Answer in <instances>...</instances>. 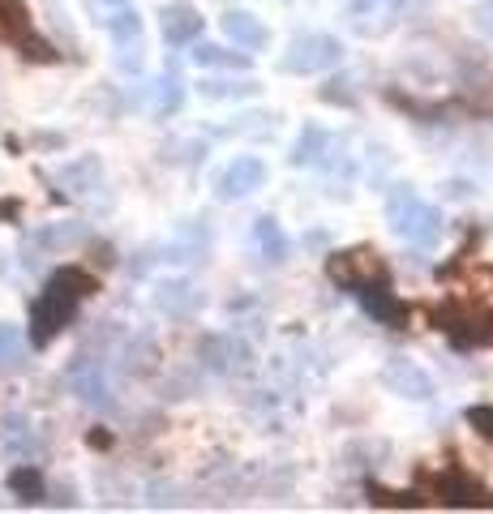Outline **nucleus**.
I'll return each instance as SVG.
<instances>
[{"mask_svg":"<svg viewBox=\"0 0 493 514\" xmlns=\"http://www.w3.org/2000/svg\"><path fill=\"white\" fill-rule=\"evenodd\" d=\"M95 287H99L95 275H86V270H78V266L56 270V275L48 279V287H43V296L35 300V309H31V343L48 347L73 317H78V305L95 292Z\"/></svg>","mask_w":493,"mask_h":514,"instance_id":"1","label":"nucleus"},{"mask_svg":"<svg viewBox=\"0 0 493 514\" xmlns=\"http://www.w3.org/2000/svg\"><path fill=\"white\" fill-rule=\"evenodd\" d=\"M386 219H391L395 236H403L416 249L438 245V236H442V215L429 202L416 198L412 185H399L391 198H386Z\"/></svg>","mask_w":493,"mask_h":514,"instance_id":"2","label":"nucleus"},{"mask_svg":"<svg viewBox=\"0 0 493 514\" xmlns=\"http://www.w3.org/2000/svg\"><path fill=\"white\" fill-rule=\"evenodd\" d=\"M343 60V43L335 35H322V30H313V35H296L292 48L283 52V73H326L335 69Z\"/></svg>","mask_w":493,"mask_h":514,"instance_id":"3","label":"nucleus"},{"mask_svg":"<svg viewBox=\"0 0 493 514\" xmlns=\"http://www.w3.org/2000/svg\"><path fill=\"white\" fill-rule=\"evenodd\" d=\"M326 275L339 287H369V283H386V262L373 249H348L326 262Z\"/></svg>","mask_w":493,"mask_h":514,"instance_id":"4","label":"nucleus"},{"mask_svg":"<svg viewBox=\"0 0 493 514\" xmlns=\"http://www.w3.org/2000/svg\"><path fill=\"white\" fill-rule=\"evenodd\" d=\"M262 185H266V163L253 159V155L232 159L228 168L215 176V193H219L223 202H241V198H249V193L262 189Z\"/></svg>","mask_w":493,"mask_h":514,"instance_id":"5","label":"nucleus"},{"mask_svg":"<svg viewBox=\"0 0 493 514\" xmlns=\"http://www.w3.org/2000/svg\"><path fill=\"white\" fill-rule=\"evenodd\" d=\"M382 382H386V390H395V395H403V399H416V403L433 399V382H429V373L416 365V360H403V356L386 360Z\"/></svg>","mask_w":493,"mask_h":514,"instance_id":"6","label":"nucleus"},{"mask_svg":"<svg viewBox=\"0 0 493 514\" xmlns=\"http://www.w3.org/2000/svg\"><path fill=\"white\" fill-rule=\"evenodd\" d=\"M223 26V35H228L236 48H245V52H262V48H271V30H266L262 18H253L249 9H228L219 18Z\"/></svg>","mask_w":493,"mask_h":514,"instance_id":"7","label":"nucleus"},{"mask_svg":"<svg viewBox=\"0 0 493 514\" xmlns=\"http://www.w3.org/2000/svg\"><path fill=\"white\" fill-rule=\"evenodd\" d=\"M202 365L215 373H241L249 365V343L236 335H206L202 339Z\"/></svg>","mask_w":493,"mask_h":514,"instance_id":"8","label":"nucleus"},{"mask_svg":"<svg viewBox=\"0 0 493 514\" xmlns=\"http://www.w3.org/2000/svg\"><path fill=\"white\" fill-rule=\"evenodd\" d=\"M159 30H163V39L172 43V48H185V43H193L202 35V18H198V9L193 5H163L159 13Z\"/></svg>","mask_w":493,"mask_h":514,"instance_id":"9","label":"nucleus"},{"mask_svg":"<svg viewBox=\"0 0 493 514\" xmlns=\"http://www.w3.org/2000/svg\"><path fill=\"white\" fill-rule=\"evenodd\" d=\"M69 382H73V395L91 407H112V390H108V377L95 360H78V365L69 369Z\"/></svg>","mask_w":493,"mask_h":514,"instance_id":"10","label":"nucleus"},{"mask_svg":"<svg viewBox=\"0 0 493 514\" xmlns=\"http://www.w3.org/2000/svg\"><path fill=\"white\" fill-rule=\"evenodd\" d=\"M253 249H258L271 266H279L283 257H288V236H283V228H279V223H275L271 215L253 219Z\"/></svg>","mask_w":493,"mask_h":514,"instance_id":"11","label":"nucleus"},{"mask_svg":"<svg viewBox=\"0 0 493 514\" xmlns=\"http://www.w3.org/2000/svg\"><path fill=\"white\" fill-rule=\"evenodd\" d=\"M361 305H365V313L369 317H378L382 326H403V305L399 300L386 292L382 283H369V287H361Z\"/></svg>","mask_w":493,"mask_h":514,"instance_id":"12","label":"nucleus"},{"mask_svg":"<svg viewBox=\"0 0 493 514\" xmlns=\"http://www.w3.org/2000/svg\"><path fill=\"white\" fill-rule=\"evenodd\" d=\"M335 146H339V138H331V133L318 125H309V129H301V142L292 146V163L296 168H309V163H318L322 155H331Z\"/></svg>","mask_w":493,"mask_h":514,"instance_id":"13","label":"nucleus"},{"mask_svg":"<svg viewBox=\"0 0 493 514\" xmlns=\"http://www.w3.org/2000/svg\"><path fill=\"white\" fill-rule=\"evenodd\" d=\"M193 65H202V69H249V52H228V48H219V43H193V52H189Z\"/></svg>","mask_w":493,"mask_h":514,"instance_id":"14","label":"nucleus"},{"mask_svg":"<svg viewBox=\"0 0 493 514\" xmlns=\"http://www.w3.org/2000/svg\"><path fill=\"white\" fill-rule=\"evenodd\" d=\"M155 305L163 313H172V317H185V313L198 309V292H193L189 283H163L155 292Z\"/></svg>","mask_w":493,"mask_h":514,"instance_id":"15","label":"nucleus"},{"mask_svg":"<svg viewBox=\"0 0 493 514\" xmlns=\"http://www.w3.org/2000/svg\"><path fill=\"white\" fill-rule=\"evenodd\" d=\"M99 159H78V163H69V168H61L56 172V180H61V185H69V193H86L91 185H99Z\"/></svg>","mask_w":493,"mask_h":514,"instance_id":"16","label":"nucleus"},{"mask_svg":"<svg viewBox=\"0 0 493 514\" xmlns=\"http://www.w3.org/2000/svg\"><path fill=\"white\" fill-rule=\"evenodd\" d=\"M403 5H408V0H352L356 30H365L369 18H382V26H386V18H399V9H403Z\"/></svg>","mask_w":493,"mask_h":514,"instance_id":"17","label":"nucleus"},{"mask_svg":"<svg viewBox=\"0 0 493 514\" xmlns=\"http://www.w3.org/2000/svg\"><path fill=\"white\" fill-rule=\"evenodd\" d=\"M108 30H112L116 48H121V43H138V39H142V18H138V13H133L129 5H121V9H112Z\"/></svg>","mask_w":493,"mask_h":514,"instance_id":"18","label":"nucleus"},{"mask_svg":"<svg viewBox=\"0 0 493 514\" xmlns=\"http://www.w3.org/2000/svg\"><path fill=\"white\" fill-rule=\"evenodd\" d=\"M181 103H185V86L176 82L172 73H168V78H159V82H155V90H151V108H155L159 116L176 112V108H181Z\"/></svg>","mask_w":493,"mask_h":514,"instance_id":"19","label":"nucleus"},{"mask_svg":"<svg viewBox=\"0 0 493 514\" xmlns=\"http://www.w3.org/2000/svg\"><path fill=\"white\" fill-rule=\"evenodd\" d=\"M22 360H26V347H22L18 326L0 322V369H18Z\"/></svg>","mask_w":493,"mask_h":514,"instance_id":"20","label":"nucleus"},{"mask_svg":"<svg viewBox=\"0 0 493 514\" xmlns=\"http://www.w3.org/2000/svg\"><path fill=\"white\" fill-rule=\"evenodd\" d=\"M82 240H86V228H82V223H65V228L39 232V236H35V245H43V249H69V245H82Z\"/></svg>","mask_w":493,"mask_h":514,"instance_id":"21","label":"nucleus"},{"mask_svg":"<svg viewBox=\"0 0 493 514\" xmlns=\"http://www.w3.org/2000/svg\"><path fill=\"white\" fill-rule=\"evenodd\" d=\"M198 90L206 99H249V95H258V82H198Z\"/></svg>","mask_w":493,"mask_h":514,"instance_id":"22","label":"nucleus"},{"mask_svg":"<svg viewBox=\"0 0 493 514\" xmlns=\"http://www.w3.org/2000/svg\"><path fill=\"white\" fill-rule=\"evenodd\" d=\"M9 485L22 502H43V476L35 472V467H18V472L9 476Z\"/></svg>","mask_w":493,"mask_h":514,"instance_id":"23","label":"nucleus"},{"mask_svg":"<svg viewBox=\"0 0 493 514\" xmlns=\"http://www.w3.org/2000/svg\"><path fill=\"white\" fill-rule=\"evenodd\" d=\"M125 356H129V369H133V373H146V369L155 365V347H151V343H142V339L133 343Z\"/></svg>","mask_w":493,"mask_h":514,"instance_id":"24","label":"nucleus"},{"mask_svg":"<svg viewBox=\"0 0 493 514\" xmlns=\"http://www.w3.org/2000/svg\"><path fill=\"white\" fill-rule=\"evenodd\" d=\"M468 425L476 429V433H481L485 437V442H493V407H468Z\"/></svg>","mask_w":493,"mask_h":514,"instance_id":"25","label":"nucleus"},{"mask_svg":"<svg viewBox=\"0 0 493 514\" xmlns=\"http://www.w3.org/2000/svg\"><path fill=\"white\" fill-rule=\"evenodd\" d=\"M472 26L481 30L485 39H493V0H481V5L472 9Z\"/></svg>","mask_w":493,"mask_h":514,"instance_id":"26","label":"nucleus"},{"mask_svg":"<svg viewBox=\"0 0 493 514\" xmlns=\"http://www.w3.org/2000/svg\"><path fill=\"white\" fill-rule=\"evenodd\" d=\"M95 5H103V9H121V5H129V0H95Z\"/></svg>","mask_w":493,"mask_h":514,"instance_id":"27","label":"nucleus"}]
</instances>
